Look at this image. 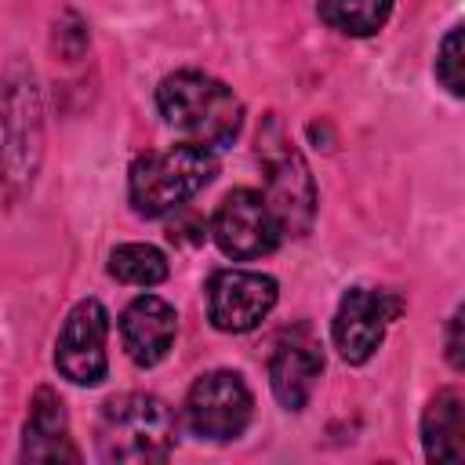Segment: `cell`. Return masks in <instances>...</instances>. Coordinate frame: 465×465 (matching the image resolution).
Masks as SVG:
<instances>
[{
	"label": "cell",
	"instance_id": "cell-1",
	"mask_svg": "<svg viewBox=\"0 0 465 465\" xmlns=\"http://www.w3.org/2000/svg\"><path fill=\"white\" fill-rule=\"evenodd\" d=\"M156 105L174 131L207 149L232 145V138L243 127V105L232 94V87L196 69L163 76V84L156 87Z\"/></svg>",
	"mask_w": 465,
	"mask_h": 465
},
{
	"label": "cell",
	"instance_id": "cell-2",
	"mask_svg": "<svg viewBox=\"0 0 465 465\" xmlns=\"http://www.w3.org/2000/svg\"><path fill=\"white\" fill-rule=\"evenodd\" d=\"M218 171L214 149L182 142L167 149H153L134 156L127 171V196L138 214L160 218L167 211H178L189 196H196Z\"/></svg>",
	"mask_w": 465,
	"mask_h": 465
},
{
	"label": "cell",
	"instance_id": "cell-3",
	"mask_svg": "<svg viewBox=\"0 0 465 465\" xmlns=\"http://www.w3.org/2000/svg\"><path fill=\"white\" fill-rule=\"evenodd\" d=\"M174 450V414L160 396L124 392L102 407L98 454L116 465L163 461Z\"/></svg>",
	"mask_w": 465,
	"mask_h": 465
},
{
	"label": "cell",
	"instance_id": "cell-4",
	"mask_svg": "<svg viewBox=\"0 0 465 465\" xmlns=\"http://www.w3.org/2000/svg\"><path fill=\"white\" fill-rule=\"evenodd\" d=\"M258 156L265 167L262 196L280 225V236H305L316 214V185L302 153L283 138L276 120H269V127L258 134Z\"/></svg>",
	"mask_w": 465,
	"mask_h": 465
},
{
	"label": "cell",
	"instance_id": "cell-5",
	"mask_svg": "<svg viewBox=\"0 0 465 465\" xmlns=\"http://www.w3.org/2000/svg\"><path fill=\"white\" fill-rule=\"evenodd\" d=\"M251 389L236 371H207L203 378L193 381L189 400H185V418L189 429L200 440H236L247 421H251Z\"/></svg>",
	"mask_w": 465,
	"mask_h": 465
},
{
	"label": "cell",
	"instance_id": "cell-6",
	"mask_svg": "<svg viewBox=\"0 0 465 465\" xmlns=\"http://www.w3.org/2000/svg\"><path fill=\"white\" fill-rule=\"evenodd\" d=\"M211 236L222 247V254L236 262H251V258L269 254L280 243V225L262 193L232 189L211 218Z\"/></svg>",
	"mask_w": 465,
	"mask_h": 465
},
{
	"label": "cell",
	"instance_id": "cell-7",
	"mask_svg": "<svg viewBox=\"0 0 465 465\" xmlns=\"http://www.w3.org/2000/svg\"><path fill=\"white\" fill-rule=\"evenodd\" d=\"M276 305V280L254 269H222L207 287V316L225 334L254 331Z\"/></svg>",
	"mask_w": 465,
	"mask_h": 465
},
{
	"label": "cell",
	"instance_id": "cell-8",
	"mask_svg": "<svg viewBox=\"0 0 465 465\" xmlns=\"http://www.w3.org/2000/svg\"><path fill=\"white\" fill-rule=\"evenodd\" d=\"M105 338H109V312L102 302L87 298L73 305V312L62 323L58 345H54V363L73 385H98L109 371L105 356Z\"/></svg>",
	"mask_w": 465,
	"mask_h": 465
},
{
	"label": "cell",
	"instance_id": "cell-9",
	"mask_svg": "<svg viewBox=\"0 0 465 465\" xmlns=\"http://www.w3.org/2000/svg\"><path fill=\"white\" fill-rule=\"evenodd\" d=\"M400 312V298H392L389 291H371V287H352L334 312V345L341 352V360L349 363H367L381 338L389 320Z\"/></svg>",
	"mask_w": 465,
	"mask_h": 465
},
{
	"label": "cell",
	"instance_id": "cell-10",
	"mask_svg": "<svg viewBox=\"0 0 465 465\" xmlns=\"http://www.w3.org/2000/svg\"><path fill=\"white\" fill-rule=\"evenodd\" d=\"M320 371H323V356L305 327L283 334L269 356V385L287 411H302L309 403Z\"/></svg>",
	"mask_w": 465,
	"mask_h": 465
},
{
	"label": "cell",
	"instance_id": "cell-11",
	"mask_svg": "<svg viewBox=\"0 0 465 465\" xmlns=\"http://www.w3.org/2000/svg\"><path fill=\"white\" fill-rule=\"evenodd\" d=\"M174 331H178V316L174 309L156 298V294H142L134 298L124 316H120V338H124V349L127 356L138 363V367H153L167 356L171 341H174Z\"/></svg>",
	"mask_w": 465,
	"mask_h": 465
},
{
	"label": "cell",
	"instance_id": "cell-12",
	"mask_svg": "<svg viewBox=\"0 0 465 465\" xmlns=\"http://www.w3.org/2000/svg\"><path fill=\"white\" fill-rule=\"evenodd\" d=\"M22 458L25 461H76L80 458L73 447V436H69L65 407L51 389H36V396L29 403Z\"/></svg>",
	"mask_w": 465,
	"mask_h": 465
},
{
	"label": "cell",
	"instance_id": "cell-13",
	"mask_svg": "<svg viewBox=\"0 0 465 465\" xmlns=\"http://www.w3.org/2000/svg\"><path fill=\"white\" fill-rule=\"evenodd\" d=\"M421 443L429 461L465 458V400L458 389H440L421 418Z\"/></svg>",
	"mask_w": 465,
	"mask_h": 465
},
{
	"label": "cell",
	"instance_id": "cell-14",
	"mask_svg": "<svg viewBox=\"0 0 465 465\" xmlns=\"http://www.w3.org/2000/svg\"><path fill=\"white\" fill-rule=\"evenodd\" d=\"M392 15V0H320V18L349 36L378 33Z\"/></svg>",
	"mask_w": 465,
	"mask_h": 465
},
{
	"label": "cell",
	"instance_id": "cell-15",
	"mask_svg": "<svg viewBox=\"0 0 465 465\" xmlns=\"http://www.w3.org/2000/svg\"><path fill=\"white\" fill-rule=\"evenodd\" d=\"M109 272L131 287H156L167 280V258L149 243H120L109 254Z\"/></svg>",
	"mask_w": 465,
	"mask_h": 465
},
{
	"label": "cell",
	"instance_id": "cell-16",
	"mask_svg": "<svg viewBox=\"0 0 465 465\" xmlns=\"http://www.w3.org/2000/svg\"><path fill=\"white\" fill-rule=\"evenodd\" d=\"M436 80L450 91V94H461L465 87V76H461V29L454 25L443 44H440V54H436Z\"/></svg>",
	"mask_w": 465,
	"mask_h": 465
},
{
	"label": "cell",
	"instance_id": "cell-17",
	"mask_svg": "<svg viewBox=\"0 0 465 465\" xmlns=\"http://www.w3.org/2000/svg\"><path fill=\"white\" fill-rule=\"evenodd\" d=\"M447 356H450V363L461 371V309L454 312V320H450V334H447Z\"/></svg>",
	"mask_w": 465,
	"mask_h": 465
}]
</instances>
